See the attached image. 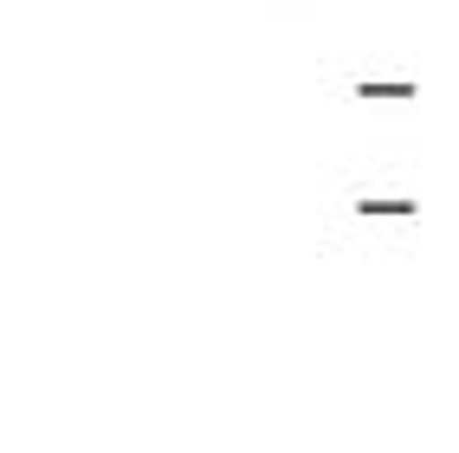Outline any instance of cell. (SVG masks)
I'll return each instance as SVG.
<instances>
[{
    "instance_id": "obj_2",
    "label": "cell",
    "mask_w": 459,
    "mask_h": 453,
    "mask_svg": "<svg viewBox=\"0 0 459 453\" xmlns=\"http://www.w3.org/2000/svg\"><path fill=\"white\" fill-rule=\"evenodd\" d=\"M362 214H382V221H408L414 214V201H382V195H369V201H356Z\"/></svg>"
},
{
    "instance_id": "obj_1",
    "label": "cell",
    "mask_w": 459,
    "mask_h": 453,
    "mask_svg": "<svg viewBox=\"0 0 459 453\" xmlns=\"http://www.w3.org/2000/svg\"><path fill=\"white\" fill-rule=\"evenodd\" d=\"M356 98H414V84L408 78H369V84H356Z\"/></svg>"
}]
</instances>
